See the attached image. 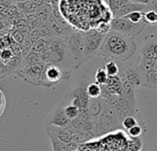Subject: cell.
Listing matches in <instances>:
<instances>
[{
    "mask_svg": "<svg viewBox=\"0 0 157 151\" xmlns=\"http://www.w3.org/2000/svg\"><path fill=\"white\" fill-rule=\"evenodd\" d=\"M136 43L134 39L110 30L107 34L102 45L100 55L118 62H126L130 60L136 52Z\"/></svg>",
    "mask_w": 157,
    "mask_h": 151,
    "instance_id": "1",
    "label": "cell"
},
{
    "mask_svg": "<svg viewBox=\"0 0 157 151\" xmlns=\"http://www.w3.org/2000/svg\"><path fill=\"white\" fill-rule=\"evenodd\" d=\"M66 38L67 48L71 58L72 68L78 69L86 61L84 46V31L73 30Z\"/></svg>",
    "mask_w": 157,
    "mask_h": 151,
    "instance_id": "2",
    "label": "cell"
},
{
    "mask_svg": "<svg viewBox=\"0 0 157 151\" xmlns=\"http://www.w3.org/2000/svg\"><path fill=\"white\" fill-rule=\"evenodd\" d=\"M136 64L144 72L157 70V36L150 35L145 38Z\"/></svg>",
    "mask_w": 157,
    "mask_h": 151,
    "instance_id": "3",
    "label": "cell"
},
{
    "mask_svg": "<svg viewBox=\"0 0 157 151\" xmlns=\"http://www.w3.org/2000/svg\"><path fill=\"white\" fill-rule=\"evenodd\" d=\"M106 34H102L96 29L84 31V46L86 61L100 55L102 45L106 39Z\"/></svg>",
    "mask_w": 157,
    "mask_h": 151,
    "instance_id": "4",
    "label": "cell"
},
{
    "mask_svg": "<svg viewBox=\"0 0 157 151\" xmlns=\"http://www.w3.org/2000/svg\"><path fill=\"white\" fill-rule=\"evenodd\" d=\"M110 25H111V30L117 31L119 33H121L123 35L134 39L137 35L143 32V30H144L147 24L145 21L135 24L125 18H112L110 21Z\"/></svg>",
    "mask_w": 157,
    "mask_h": 151,
    "instance_id": "5",
    "label": "cell"
},
{
    "mask_svg": "<svg viewBox=\"0 0 157 151\" xmlns=\"http://www.w3.org/2000/svg\"><path fill=\"white\" fill-rule=\"evenodd\" d=\"M71 70L54 65L52 63L46 64L42 72V86L50 87L62 80L69 79Z\"/></svg>",
    "mask_w": 157,
    "mask_h": 151,
    "instance_id": "6",
    "label": "cell"
},
{
    "mask_svg": "<svg viewBox=\"0 0 157 151\" xmlns=\"http://www.w3.org/2000/svg\"><path fill=\"white\" fill-rule=\"evenodd\" d=\"M46 64L40 62L35 65L24 66L17 74L25 81L34 86H42V72Z\"/></svg>",
    "mask_w": 157,
    "mask_h": 151,
    "instance_id": "7",
    "label": "cell"
},
{
    "mask_svg": "<svg viewBox=\"0 0 157 151\" xmlns=\"http://www.w3.org/2000/svg\"><path fill=\"white\" fill-rule=\"evenodd\" d=\"M121 72H120V77L122 80H125L129 82L131 85H132L135 88H138L142 86V70L139 67L137 64L135 65H126L125 66H121Z\"/></svg>",
    "mask_w": 157,
    "mask_h": 151,
    "instance_id": "8",
    "label": "cell"
},
{
    "mask_svg": "<svg viewBox=\"0 0 157 151\" xmlns=\"http://www.w3.org/2000/svg\"><path fill=\"white\" fill-rule=\"evenodd\" d=\"M72 98L70 101V103L78 107L83 113L88 112L89 106H90V98L87 95L86 88L80 87L75 89L72 94Z\"/></svg>",
    "mask_w": 157,
    "mask_h": 151,
    "instance_id": "9",
    "label": "cell"
},
{
    "mask_svg": "<svg viewBox=\"0 0 157 151\" xmlns=\"http://www.w3.org/2000/svg\"><path fill=\"white\" fill-rule=\"evenodd\" d=\"M70 124H71V122L66 117V115L64 113L63 107L61 104L52 113L51 119H50V122H49V125H55V126H60V127H66Z\"/></svg>",
    "mask_w": 157,
    "mask_h": 151,
    "instance_id": "10",
    "label": "cell"
},
{
    "mask_svg": "<svg viewBox=\"0 0 157 151\" xmlns=\"http://www.w3.org/2000/svg\"><path fill=\"white\" fill-rule=\"evenodd\" d=\"M52 144V148L53 151H75L77 149L78 144L75 143H69L66 144L63 141H61L60 139H58L56 137L49 135Z\"/></svg>",
    "mask_w": 157,
    "mask_h": 151,
    "instance_id": "11",
    "label": "cell"
},
{
    "mask_svg": "<svg viewBox=\"0 0 157 151\" xmlns=\"http://www.w3.org/2000/svg\"><path fill=\"white\" fill-rule=\"evenodd\" d=\"M142 86L157 89V70H150L147 72L142 71Z\"/></svg>",
    "mask_w": 157,
    "mask_h": 151,
    "instance_id": "12",
    "label": "cell"
},
{
    "mask_svg": "<svg viewBox=\"0 0 157 151\" xmlns=\"http://www.w3.org/2000/svg\"><path fill=\"white\" fill-rule=\"evenodd\" d=\"M122 80V79H121ZM123 82V89H122V97L128 101L129 102L136 105L137 101V93H136V88L131 85L129 82L122 80Z\"/></svg>",
    "mask_w": 157,
    "mask_h": 151,
    "instance_id": "13",
    "label": "cell"
},
{
    "mask_svg": "<svg viewBox=\"0 0 157 151\" xmlns=\"http://www.w3.org/2000/svg\"><path fill=\"white\" fill-rule=\"evenodd\" d=\"M63 105V104H62ZM63 110H64V113L66 115V117L68 118V120L72 123L74 122L75 120H76L82 113L83 112L76 106L69 103L67 105H64L63 106Z\"/></svg>",
    "mask_w": 157,
    "mask_h": 151,
    "instance_id": "14",
    "label": "cell"
},
{
    "mask_svg": "<svg viewBox=\"0 0 157 151\" xmlns=\"http://www.w3.org/2000/svg\"><path fill=\"white\" fill-rule=\"evenodd\" d=\"M17 7L25 14V16H29V15H33V14H37L40 6H36L35 4H33L31 1L28 0L26 2L23 3H18L17 4Z\"/></svg>",
    "mask_w": 157,
    "mask_h": 151,
    "instance_id": "15",
    "label": "cell"
},
{
    "mask_svg": "<svg viewBox=\"0 0 157 151\" xmlns=\"http://www.w3.org/2000/svg\"><path fill=\"white\" fill-rule=\"evenodd\" d=\"M86 92L90 99L97 100L102 96V86L96 82L91 83L86 87Z\"/></svg>",
    "mask_w": 157,
    "mask_h": 151,
    "instance_id": "16",
    "label": "cell"
},
{
    "mask_svg": "<svg viewBox=\"0 0 157 151\" xmlns=\"http://www.w3.org/2000/svg\"><path fill=\"white\" fill-rule=\"evenodd\" d=\"M129 0H108L109 3V6L112 15V18H117L119 12L121 11V9L122 8V6L128 2Z\"/></svg>",
    "mask_w": 157,
    "mask_h": 151,
    "instance_id": "17",
    "label": "cell"
},
{
    "mask_svg": "<svg viewBox=\"0 0 157 151\" xmlns=\"http://www.w3.org/2000/svg\"><path fill=\"white\" fill-rule=\"evenodd\" d=\"M103 67H104L105 70L107 71V73H108V75H109V77L120 76L121 67H120V65H119L116 61L110 60L109 62L106 63L105 66H104Z\"/></svg>",
    "mask_w": 157,
    "mask_h": 151,
    "instance_id": "18",
    "label": "cell"
},
{
    "mask_svg": "<svg viewBox=\"0 0 157 151\" xmlns=\"http://www.w3.org/2000/svg\"><path fill=\"white\" fill-rule=\"evenodd\" d=\"M109 77L107 73V71L105 70L104 67H99L97 72H96V75H95V80H96V83L99 84L100 86H104L107 84L108 80H109Z\"/></svg>",
    "mask_w": 157,
    "mask_h": 151,
    "instance_id": "19",
    "label": "cell"
},
{
    "mask_svg": "<svg viewBox=\"0 0 157 151\" xmlns=\"http://www.w3.org/2000/svg\"><path fill=\"white\" fill-rule=\"evenodd\" d=\"M139 118L140 117H137V116H134V115H130V116H127L123 119V121L121 122V125L122 127L126 130V131H129L130 129L133 128L134 126L140 125L139 124Z\"/></svg>",
    "mask_w": 157,
    "mask_h": 151,
    "instance_id": "20",
    "label": "cell"
},
{
    "mask_svg": "<svg viewBox=\"0 0 157 151\" xmlns=\"http://www.w3.org/2000/svg\"><path fill=\"white\" fill-rule=\"evenodd\" d=\"M16 54H14L13 50L11 49V47L9 48H3L1 49V53H0V58H1V64L5 65L7 62H9Z\"/></svg>",
    "mask_w": 157,
    "mask_h": 151,
    "instance_id": "21",
    "label": "cell"
},
{
    "mask_svg": "<svg viewBox=\"0 0 157 151\" xmlns=\"http://www.w3.org/2000/svg\"><path fill=\"white\" fill-rule=\"evenodd\" d=\"M127 19H129L130 21L138 24L141 23L143 21H144V12L143 11H133L128 15H126L125 17H123Z\"/></svg>",
    "mask_w": 157,
    "mask_h": 151,
    "instance_id": "22",
    "label": "cell"
},
{
    "mask_svg": "<svg viewBox=\"0 0 157 151\" xmlns=\"http://www.w3.org/2000/svg\"><path fill=\"white\" fill-rule=\"evenodd\" d=\"M26 19H27L28 26H29L31 30L38 29V28L42 24V22L40 21V18H38V16L35 15V14L26 16Z\"/></svg>",
    "mask_w": 157,
    "mask_h": 151,
    "instance_id": "23",
    "label": "cell"
},
{
    "mask_svg": "<svg viewBox=\"0 0 157 151\" xmlns=\"http://www.w3.org/2000/svg\"><path fill=\"white\" fill-rule=\"evenodd\" d=\"M144 18L146 24L157 25V12L155 10H147L144 12Z\"/></svg>",
    "mask_w": 157,
    "mask_h": 151,
    "instance_id": "24",
    "label": "cell"
},
{
    "mask_svg": "<svg viewBox=\"0 0 157 151\" xmlns=\"http://www.w3.org/2000/svg\"><path fill=\"white\" fill-rule=\"evenodd\" d=\"M39 30L40 32V35H41V38H45V39H51L53 36V34L52 33V31L50 30L49 27L47 26L46 23H42L39 28Z\"/></svg>",
    "mask_w": 157,
    "mask_h": 151,
    "instance_id": "25",
    "label": "cell"
},
{
    "mask_svg": "<svg viewBox=\"0 0 157 151\" xmlns=\"http://www.w3.org/2000/svg\"><path fill=\"white\" fill-rule=\"evenodd\" d=\"M143 129L144 127L140 125L134 126L133 128L130 129L129 131H127V133L129 134V136H131L132 137H139L142 134H143Z\"/></svg>",
    "mask_w": 157,
    "mask_h": 151,
    "instance_id": "26",
    "label": "cell"
},
{
    "mask_svg": "<svg viewBox=\"0 0 157 151\" xmlns=\"http://www.w3.org/2000/svg\"><path fill=\"white\" fill-rule=\"evenodd\" d=\"M29 40L31 41V42L34 44L36 42H38L40 38H41V35H40V32L39 30V29H34V30H31L30 31V34L29 36Z\"/></svg>",
    "mask_w": 157,
    "mask_h": 151,
    "instance_id": "27",
    "label": "cell"
},
{
    "mask_svg": "<svg viewBox=\"0 0 157 151\" xmlns=\"http://www.w3.org/2000/svg\"><path fill=\"white\" fill-rule=\"evenodd\" d=\"M0 101H1V103H0V114L2 115L5 109H6V97H5V94H4V92L2 90L0 91Z\"/></svg>",
    "mask_w": 157,
    "mask_h": 151,
    "instance_id": "28",
    "label": "cell"
},
{
    "mask_svg": "<svg viewBox=\"0 0 157 151\" xmlns=\"http://www.w3.org/2000/svg\"><path fill=\"white\" fill-rule=\"evenodd\" d=\"M147 10H155L157 12V0H153L151 4L147 6Z\"/></svg>",
    "mask_w": 157,
    "mask_h": 151,
    "instance_id": "29",
    "label": "cell"
},
{
    "mask_svg": "<svg viewBox=\"0 0 157 151\" xmlns=\"http://www.w3.org/2000/svg\"><path fill=\"white\" fill-rule=\"evenodd\" d=\"M29 1H31L33 4H35L36 6H44L45 4H47V3H49L47 0H29ZM50 4V3H49Z\"/></svg>",
    "mask_w": 157,
    "mask_h": 151,
    "instance_id": "30",
    "label": "cell"
},
{
    "mask_svg": "<svg viewBox=\"0 0 157 151\" xmlns=\"http://www.w3.org/2000/svg\"><path fill=\"white\" fill-rule=\"evenodd\" d=\"M130 1L132 2V3H135V4H141V5L148 6L149 4H151V2L153 0H130Z\"/></svg>",
    "mask_w": 157,
    "mask_h": 151,
    "instance_id": "31",
    "label": "cell"
},
{
    "mask_svg": "<svg viewBox=\"0 0 157 151\" xmlns=\"http://www.w3.org/2000/svg\"><path fill=\"white\" fill-rule=\"evenodd\" d=\"M51 6H52V8H57L59 7V3H60V0H47Z\"/></svg>",
    "mask_w": 157,
    "mask_h": 151,
    "instance_id": "32",
    "label": "cell"
},
{
    "mask_svg": "<svg viewBox=\"0 0 157 151\" xmlns=\"http://www.w3.org/2000/svg\"><path fill=\"white\" fill-rule=\"evenodd\" d=\"M107 1H108V0H107Z\"/></svg>",
    "mask_w": 157,
    "mask_h": 151,
    "instance_id": "33",
    "label": "cell"
}]
</instances>
